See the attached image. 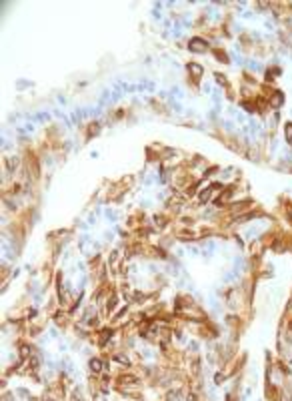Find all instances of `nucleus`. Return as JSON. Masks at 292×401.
Segmentation results:
<instances>
[{
  "mask_svg": "<svg viewBox=\"0 0 292 401\" xmlns=\"http://www.w3.org/2000/svg\"><path fill=\"white\" fill-rule=\"evenodd\" d=\"M188 48L192 50V52H202V50L208 48V44H206V40H202V38H192V40L188 42Z\"/></svg>",
  "mask_w": 292,
  "mask_h": 401,
  "instance_id": "nucleus-1",
  "label": "nucleus"
},
{
  "mask_svg": "<svg viewBox=\"0 0 292 401\" xmlns=\"http://www.w3.org/2000/svg\"><path fill=\"white\" fill-rule=\"evenodd\" d=\"M212 191H214V187H210V189H206L204 193H202V197H200V203H206V200L210 199V195H212Z\"/></svg>",
  "mask_w": 292,
  "mask_h": 401,
  "instance_id": "nucleus-2",
  "label": "nucleus"
},
{
  "mask_svg": "<svg viewBox=\"0 0 292 401\" xmlns=\"http://www.w3.org/2000/svg\"><path fill=\"white\" fill-rule=\"evenodd\" d=\"M90 369L92 371H100V369H102V363H100L98 359H92L90 361Z\"/></svg>",
  "mask_w": 292,
  "mask_h": 401,
  "instance_id": "nucleus-3",
  "label": "nucleus"
},
{
  "mask_svg": "<svg viewBox=\"0 0 292 401\" xmlns=\"http://www.w3.org/2000/svg\"><path fill=\"white\" fill-rule=\"evenodd\" d=\"M178 237H180V239H194L196 235L190 233V231H180V233H178Z\"/></svg>",
  "mask_w": 292,
  "mask_h": 401,
  "instance_id": "nucleus-4",
  "label": "nucleus"
},
{
  "mask_svg": "<svg viewBox=\"0 0 292 401\" xmlns=\"http://www.w3.org/2000/svg\"><path fill=\"white\" fill-rule=\"evenodd\" d=\"M20 353H22L24 359H26V357H30V355H28V353H30V347H28V345H22V347H20Z\"/></svg>",
  "mask_w": 292,
  "mask_h": 401,
  "instance_id": "nucleus-5",
  "label": "nucleus"
},
{
  "mask_svg": "<svg viewBox=\"0 0 292 401\" xmlns=\"http://www.w3.org/2000/svg\"><path fill=\"white\" fill-rule=\"evenodd\" d=\"M114 361H118V363H124V365H128V359H126V357H120V355H116V357H114Z\"/></svg>",
  "mask_w": 292,
  "mask_h": 401,
  "instance_id": "nucleus-6",
  "label": "nucleus"
},
{
  "mask_svg": "<svg viewBox=\"0 0 292 401\" xmlns=\"http://www.w3.org/2000/svg\"><path fill=\"white\" fill-rule=\"evenodd\" d=\"M286 139L292 140V125H286Z\"/></svg>",
  "mask_w": 292,
  "mask_h": 401,
  "instance_id": "nucleus-7",
  "label": "nucleus"
},
{
  "mask_svg": "<svg viewBox=\"0 0 292 401\" xmlns=\"http://www.w3.org/2000/svg\"><path fill=\"white\" fill-rule=\"evenodd\" d=\"M214 54H216V56L220 58V60H224V62L228 60V58H226V54H224V52H216V50H214Z\"/></svg>",
  "mask_w": 292,
  "mask_h": 401,
  "instance_id": "nucleus-8",
  "label": "nucleus"
}]
</instances>
